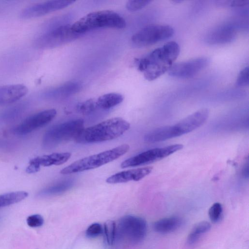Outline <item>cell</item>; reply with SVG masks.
<instances>
[{"instance_id":"cell-1","label":"cell","mask_w":249,"mask_h":249,"mask_svg":"<svg viewBox=\"0 0 249 249\" xmlns=\"http://www.w3.org/2000/svg\"><path fill=\"white\" fill-rule=\"evenodd\" d=\"M178 44L170 41L146 56L135 59L138 70L148 81H153L170 70L179 53Z\"/></svg>"},{"instance_id":"cell-2","label":"cell","mask_w":249,"mask_h":249,"mask_svg":"<svg viewBox=\"0 0 249 249\" xmlns=\"http://www.w3.org/2000/svg\"><path fill=\"white\" fill-rule=\"evenodd\" d=\"M209 111L206 108L200 109L173 125L156 128L144 137L147 142L164 141L187 134L201 126L209 117Z\"/></svg>"},{"instance_id":"cell-3","label":"cell","mask_w":249,"mask_h":249,"mask_svg":"<svg viewBox=\"0 0 249 249\" xmlns=\"http://www.w3.org/2000/svg\"><path fill=\"white\" fill-rule=\"evenodd\" d=\"M129 128L130 124L126 120L120 117L113 118L83 128L75 140L80 143L110 141L119 137Z\"/></svg>"},{"instance_id":"cell-4","label":"cell","mask_w":249,"mask_h":249,"mask_svg":"<svg viewBox=\"0 0 249 249\" xmlns=\"http://www.w3.org/2000/svg\"><path fill=\"white\" fill-rule=\"evenodd\" d=\"M126 26L124 19L116 12L104 10L89 13L72 25V30L79 35L101 28L123 29Z\"/></svg>"},{"instance_id":"cell-5","label":"cell","mask_w":249,"mask_h":249,"mask_svg":"<svg viewBox=\"0 0 249 249\" xmlns=\"http://www.w3.org/2000/svg\"><path fill=\"white\" fill-rule=\"evenodd\" d=\"M129 149L128 144H123L112 149L83 158L62 169L60 173L68 175L98 168L119 158Z\"/></svg>"},{"instance_id":"cell-6","label":"cell","mask_w":249,"mask_h":249,"mask_svg":"<svg viewBox=\"0 0 249 249\" xmlns=\"http://www.w3.org/2000/svg\"><path fill=\"white\" fill-rule=\"evenodd\" d=\"M82 119H78L54 125L44 134L42 144L46 149H51L62 142L75 139L84 128Z\"/></svg>"},{"instance_id":"cell-7","label":"cell","mask_w":249,"mask_h":249,"mask_svg":"<svg viewBox=\"0 0 249 249\" xmlns=\"http://www.w3.org/2000/svg\"><path fill=\"white\" fill-rule=\"evenodd\" d=\"M147 232L146 221L142 217L126 215L116 225V235L132 244L142 241Z\"/></svg>"},{"instance_id":"cell-8","label":"cell","mask_w":249,"mask_h":249,"mask_svg":"<svg viewBox=\"0 0 249 249\" xmlns=\"http://www.w3.org/2000/svg\"><path fill=\"white\" fill-rule=\"evenodd\" d=\"M174 33L173 28L168 25L150 24L134 34L131 40L135 46L145 47L166 40Z\"/></svg>"},{"instance_id":"cell-9","label":"cell","mask_w":249,"mask_h":249,"mask_svg":"<svg viewBox=\"0 0 249 249\" xmlns=\"http://www.w3.org/2000/svg\"><path fill=\"white\" fill-rule=\"evenodd\" d=\"M183 147L181 144H175L152 148L128 158L121 164L122 168L149 164L166 158Z\"/></svg>"},{"instance_id":"cell-10","label":"cell","mask_w":249,"mask_h":249,"mask_svg":"<svg viewBox=\"0 0 249 249\" xmlns=\"http://www.w3.org/2000/svg\"><path fill=\"white\" fill-rule=\"evenodd\" d=\"M78 35L72 30L71 25H63L39 36L35 40L34 44L38 49H51L69 42Z\"/></svg>"},{"instance_id":"cell-11","label":"cell","mask_w":249,"mask_h":249,"mask_svg":"<svg viewBox=\"0 0 249 249\" xmlns=\"http://www.w3.org/2000/svg\"><path fill=\"white\" fill-rule=\"evenodd\" d=\"M210 63L209 58L201 57L174 64L168 71V74L178 78H191L206 68Z\"/></svg>"},{"instance_id":"cell-12","label":"cell","mask_w":249,"mask_h":249,"mask_svg":"<svg viewBox=\"0 0 249 249\" xmlns=\"http://www.w3.org/2000/svg\"><path fill=\"white\" fill-rule=\"evenodd\" d=\"M239 23L230 22L219 25L205 36V42L211 45H220L232 42L236 38Z\"/></svg>"},{"instance_id":"cell-13","label":"cell","mask_w":249,"mask_h":249,"mask_svg":"<svg viewBox=\"0 0 249 249\" xmlns=\"http://www.w3.org/2000/svg\"><path fill=\"white\" fill-rule=\"evenodd\" d=\"M54 109H46L30 116L18 125L14 129L15 133L25 135L50 123L56 116Z\"/></svg>"},{"instance_id":"cell-14","label":"cell","mask_w":249,"mask_h":249,"mask_svg":"<svg viewBox=\"0 0 249 249\" xmlns=\"http://www.w3.org/2000/svg\"><path fill=\"white\" fill-rule=\"evenodd\" d=\"M75 1L53 0L35 4L23 9L20 14L22 18L29 19L41 17L65 8Z\"/></svg>"},{"instance_id":"cell-15","label":"cell","mask_w":249,"mask_h":249,"mask_svg":"<svg viewBox=\"0 0 249 249\" xmlns=\"http://www.w3.org/2000/svg\"><path fill=\"white\" fill-rule=\"evenodd\" d=\"M69 152L54 153L49 155L38 156L32 159L26 169L28 173L38 172L40 166L59 165L66 162L71 157Z\"/></svg>"},{"instance_id":"cell-16","label":"cell","mask_w":249,"mask_h":249,"mask_svg":"<svg viewBox=\"0 0 249 249\" xmlns=\"http://www.w3.org/2000/svg\"><path fill=\"white\" fill-rule=\"evenodd\" d=\"M152 169V167L146 166L123 171L108 177L106 182L109 184H116L130 181H139L149 175Z\"/></svg>"},{"instance_id":"cell-17","label":"cell","mask_w":249,"mask_h":249,"mask_svg":"<svg viewBox=\"0 0 249 249\" xmlns=\"http://www.w3.org/2000/svg\"><path fill=\"white\" fill-rule=\"evenodd\" d=\"M28 91V88L23 84L0 86V105L14 103L25 96Z\"/></svg>"},{"instance_id":"cell-18","label":"cell","mask_w":249,"mask_h":249,"mask_svg":"<svg viewBox=\"0 0 249 249\" xmlns=\"http://www.w3.org/2000/svg\"><path fill=\"white\" fill-rule=\"evenodd\" d=\"M182 224V220L178 216L164 218L156 221L153 225L154 231L161 233H167L178 229Z\"/></svg>"},{"instance_id":"cell-19","label":"cell","mask_w":249,"mask_h":249,"mask_svg":"<svg viewBox=\"0 0 249 249\" xmlns=\"http://www.w3.org/2000/svg\"><path fill=\"white\" fill-rule=\"evenodd\" d=\"M81 89L79 84L76 82H68L47 93L50 98H60L68 97L77 92Z\"/></svg>"},{"instance_id":"cell-20","label":"cell","mask_w":249,"mask_h":249,"mask_svg":"<svg viewBox=\"0 0 249 249\" xmlns=\"http://www.w3.org/2000/svg\"><path fill=\"white\" fill-rule=\"evenodd\" d=\"M123 96L118 93H108L100 96L96 99L98 108L106 110L110 109L123 102Z\"/></svg>"},{"instance_id":"cell-21","label":"cell","mask_w":249,"mask_h":249,"mask_svg":"<svg viewBox=\"0 0 249 249\" xmlns=\"http://www.w3.org/2000/svg\"><path fill=\"white\" fill-rule=\"evenodd\" d=\"M73 183L74 182L71 179L61 181L42 190L38 193V196H44L60 194L71 188Z\"/></svg>"},{"instance_id":"cell-22","label":"cell","mask_w":249,"mask_h":249,"mask_svg":"<svg viewBox=\"0 0 249 249\" xmlns=\"http://www.w3.org/2000/svg\"><path fill=\"white\" fill-rule=\"evenodd\" d=\"M211 228L210 223L207 221H203L197 223L193 227L187 237L188 244L191 245L196 243L201 235L208 231Z\"/></svg>"},{"instance_id":"cell-23","label":"cell","mask_w":249,"mask_h":249,"mask_svg":"<svg viewBox=\"0 0 249 249\" xmlns=\"http://www.w3.org/2000/svg\"><path fill=\"white\" fill-rule=\"evenodd\" d=\"M28 196L25 191H17L0 195V208L21 201Z\"/></svg>"},{"instance_id":"cell-24","label":"cell","mask_w":249,"mask_h":249,"mask_svg":"<svg viewBox=\"0 0 249 249\" xmlns=\"http://www.w3.org/2000/svg\"><path fill=\"white\" fill-rule=\"evenodd\" d=\"M98 108L96 100L90 99L79 103L76 106L77 111L84 115L90 114Z\"/></svg>"},{"instance_id":"cell-25","label":"cell","mask_w":249,"mask_h":249,"mask_svg":"<svg viewBox=\"0 0 249 249\" xmlns=\"http://www.w3.org/2000/svg\"><path fill=\"white\" fill-rule=\"evenodd\" d=\"M104 231L107 241L112 245L116 237V223L112 220H107L104 224Z\"/></svg>"},{"instance_id":"cell-26","label":"cell","mask_w":249,"mask_h":249,"mask_svg":"<svg viewBox=\"0 0 249 249\" xmlns=\"http://www.w3.org/2000/svg\"><path fill=\"white\" fill-rule=\"evenodd\" d=\"M223 212L221 204L216 202L212 205L208 212L209 217L213 223H216L220 219Z\"/></svg>"},{"instance_id":"cell-27","label":"cell","mask_w":249,"mask_h":249,"mask_svg":"<svg viewBox=\"0 0 249 249\" xmlns=\"http://www.w3.org/2000/svg\"><path fill=\"white\" fill-rule=\"evenodd\" d=\"M151 1L149 0H130L126 2L125 7L129 11H137L145 7Z\"/></svg>"},{"instance_id":"cell-28","label":"cell","mask_w":249,"mask_h":249,"mask_svg":"<svg viewBox=\"0 0 249 249\" xmlns=\"http://www.w3.org/2000/svg\"><path fill=\"white\" fill-rule=\"evenodd\" d=\"M249 83V67H246L239 73L236 81V85L237 87H245L248 86Z\"/></svg>"},{"instance_id":"cell-29","label":"cell","mask_w":249,"mask_h":249,"mask_svg":"<svg viewBox=\"0 0 249 249\" xmlns=\"http://www.w3.org/2000/svg\"><path fill=\"white\" fill-rule=\"evenodd\" d=\"M103 228L101 224L97 223L90 225L86 231V236L89 238H94L99 235L102 232Z\"/></svg>"},{"instance_id":"cell-30","label":"cell","mask_w":249,"mask_h":249,"mask_svg":"<svg viewBox=\"0 0 249 249\" xmlns=\"http://www.w3.org/2000/svg\"><path fill=\"white\" fill-rule=\"evenodd\" d=\"M27 223L31 227L41 226L44 223L43 217L38 214H33L27 218Z\"/></svg>"},{"instance_id":"cell-31","label":"cell","mask_w":249,"mask_h":249,"mask_svg":"<svg viewBox=\"0 0 249 249\" xmlns=\"http://www.w3.org/2000/svg\"><path fill=\"white\" fill-rule=\"evenodd\" d=\"M249 3V0H236L232 1L226 0L224 1V5L234 7H242L247 6Z\"/></svg>"},{"instance_id":"cell-32","label":"cell","mask_w":249,"mask_h":249,"mask_svg":"<svg viewBox=\"0 0 249 249\" xmlns=\"http://www.w3.org/2000/svg\"><path fill=\"white\" fill-rule=\"evenodd\" d=\"M172 1L174 2H175V3H180V2H182L183 1L182 0H173Z\"/></svg>"}]
</instances>
